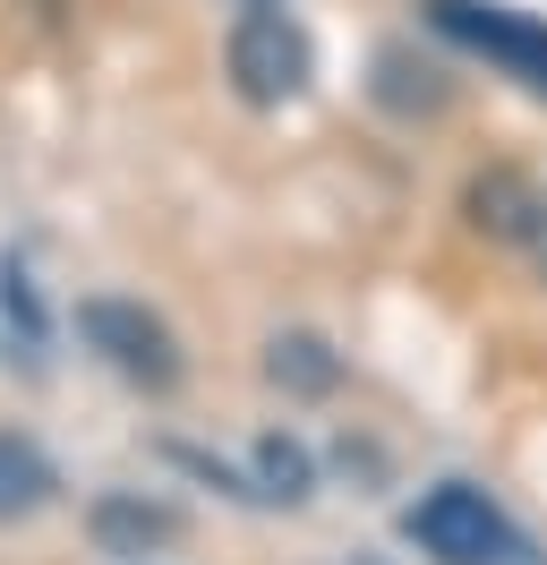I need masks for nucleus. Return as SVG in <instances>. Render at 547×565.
<instances>
[{
	"label": "nucleus",
	"mask_w": 547,
	"mask_h": 565,
	"mask_svg": "<svg viewBox=\"0 0 547 565\" xmlns=\"http://www.w3.org/2000/svg\"><path fill=\"white\" fill-rule=\"evenodd\" d=\"M266 377L282 394H334L342 386V360L317 343V334H274L266 343Z\"/></svg>",
	"instance_id": "6"
},
{
	"label": "nucleus",
	"mask_w": 547,
	"mask_h": 565,
	"mask_svg": "<svg viewBox=\"0 0 547 565\" xmlns=\"http://www.w3.org/2000/svg\"><path fill=\"white\" fill-rule=\"evenodd\" d=\"M410 548L437 565H530V540L505 523V505L487 489H471V480H437V489L419 497L403 514Z\"/></svg>",
	"instance_id": "1"
},
{
	"label": "nucleus",
	"mask_w": 547,
	"mask_h": 565,
	"mask_svg": "<svg viewBox=\"0 0 547 565\" xmlns=\"http://www.w3.org/2000/svg\"><path fill=\"white\" fill-rule=\"evenodd\" d=\"M223 70H232L239 104L282 111V104H300V95H308V77H317V43H308V26L282 9V0H248V9L232 18Z\"/></svg>",
	"instance_id": "2"
},
{
	"label": "nucleus",
	"mask_w": 547,
	"mask_h": 565,
	"mask_svg": "<svg viewBox=\"0 0 547 565\" xmlns=\"http://www.w3.org/2000/svg\"><path fill=\"white\" fill-rule=\"evenodd\" d=\"M77 334H86V352L111 369V377H129L146 394H171L180 386V343H171V326L146 309V300H77Z\"/></svg>",
	"instance_id": "4"
},
{
	"label": "nucleus",
	"mask_w": 547,
	"mask_h": 565,
	"mask_svg": "<svg viewBox=\"0 0 547 565\" xmlns=\"http://www.w3.org/2000/svg\"><path fill=\"white\" fill-rule=\"evenodd\" d=\"M43 505H52V462L34 455L26 437L0 428V523H26V514H43Z\"/></svg>",
	"instance_id": "5"
},
{
	"label": "nucleus",
	"mask_w": 547,
	"mask_h": 565,
	"mask_svg": "<svg viewBox=\"0 0 547 565\" xmlns=\"http://www.w3.org/2000/svg\"><path fill=\"white\" fill-rule=\"evenodd\" d=\"M0 334H18V352L43 343V300H34V282L18 257H0Z\"/></svg>",
	"instance_id": "7"
},
{
	"label": "nucleus",
	"mask_w": 547,
	"mask_h": 565,
	"mask_svg": "<svg viewBox=\"0 0 547 565\" xmlns=\"http://www.w3.org/2000/svg\"><path fill=\"white\" fill-rule=\"evenodd\" d=\"M428 26L444 43H462L471 61H487L496 77H513L522 95L547 104V18L505 9V0H428Z\"/></svg>",
	"instance_id": "3"
},
{
	"label": "nucleus",
	"mask_w": 547,
	"mask_h": 565,
	"mask_svg": "<svg viewBox=\"0 0 547 565\" xmlns=\"http://www.w3.org/2000/svg\"><path fill=\"white\" fill-rule=\"evenodd\" d=\"M239 9H248V0H239Z\"/></svg>",
	"instance_id": "10"
},
{
	"label": "nucleus",
	"mask_w": 547,
	"mask_h": 565,
	"mask_svg": "<svg viewBox=\"0 0 547 565\" xmlns=\"http://www.w3.org/2000/svg\"><path fill=\"white\" fill-rule=\"evenodd\" d=\"M257 497H282V505L308 497V455L291 437H266V446H257Z\"/></svg>",
	"instance_id": "9"
},
{
	"label": "nucleus",
	"mask_w": 547,
	"mask_h": 565,
	"mask_svg": "<svg viewBox=\"0 0 547 565\" xmlns=\"http://www.w3.org/2000/svg\"><path fill=\"white\" fill-rule=\"evenodd\" d=\"M95 531H103V540H137V557H146L154 540H171V514H163V505H137V497H103Z\"/></svg>",
	"instance_id": "8"
}]
</instances>
